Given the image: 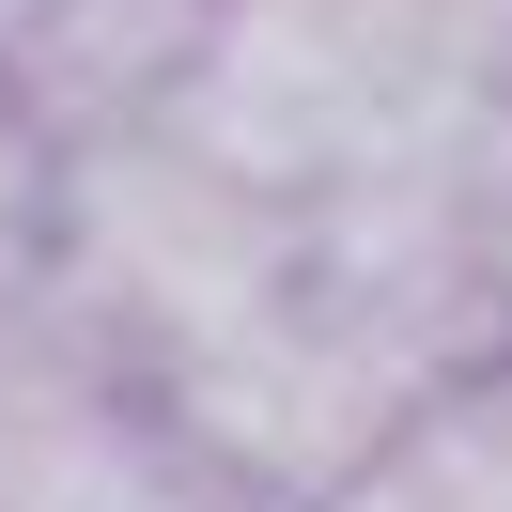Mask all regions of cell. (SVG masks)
Segmentation results:
<instances>
[{
  "label": "cell",
  "instance_id": "cell-1",
  "mask_svg": "<svg viewBox=\"0 0 512 512\" xmlns=\"http://www.w3.org/2000/svg\"><path fill=\"white\" fill-rule=\"evenodd\" d=\"M481 109L497 78L466 47V0H218L156 125L311 218L342 187L466 171Z\"/></svg>",
  "mask_w": 512,
  "mask_h": 512
},
{
  "label": "cell",
  "instance_id": "cell-2",
  "mask_svg": "<svg viewBox=\"0 0 512 512\" xmlns=\"http://www.w3.org/2000/svg\"><path fill=\"white\" fill-rule=\"evenodd\" d=\"M295 280V202H264L249 171H218L171 125H94L63 140V218H47V295L32 326L78 342L109 388H156L187 342H218L233 311Z\"/></svg>",
  "mask_w": 512,
  "mask_h": 512
},
{
  "label": "cell",
  "instance_id": "cell-3",
  "mask_svg": "<svg viewBox=\"0 0 512 512\" xmlns=\"http://www.w3.org/2000/svg\"><path fill=\"white\" fill-rule=\"evenodd\" d=\"M187 466L156 450L140 388H109L32 311L0 326V512H171Z\"/></svg>",
  "mask_w": 512,
  "mask_h": 512
},
{
  "label": "cell",
  "instance_id": "cell-4",
  "mask_svg": "<svg viewBox=\"0 0 512 512\" xmlns=\"http://www.w3.org/2000/svg\"><path fill=\"white\" fill-rule=\"evenodd\" d=\"M47 218H63V125L0 78V326L47 295Z\"/></svg>",
  "mask_w": 512,
  "mask_h": 512
},
{
  "label": "cell",
  "instance_id": "cell-5",
  "mask_svg": "<svg viewBox=\"0 0 512 512\" xmlns=\"http://www.w3.org/2000/svg\"><path fill=\"white\" fill-rule=\"evenodd\" d=\"M466 202H481V233H497V264H512V94L481 109V140H466Z\"/></svg>",
  "mask_w": 512,
  "mask_h": 512
},
{
  "label": "cell",
  "instance_id": "cell-6",
  "mask_svg": "<svg viewBox=\"0 0 512 512\" xmlns=\"http://www.w3.org/2000/svg\"><path fill=\"white\" fill-rule=\"evenodd\" d=\"M466 47H481V78L512 94V0H466Z\"/></svg>",
  "mask_w": 512,
  "mask_h": 512
}]
</instances>
